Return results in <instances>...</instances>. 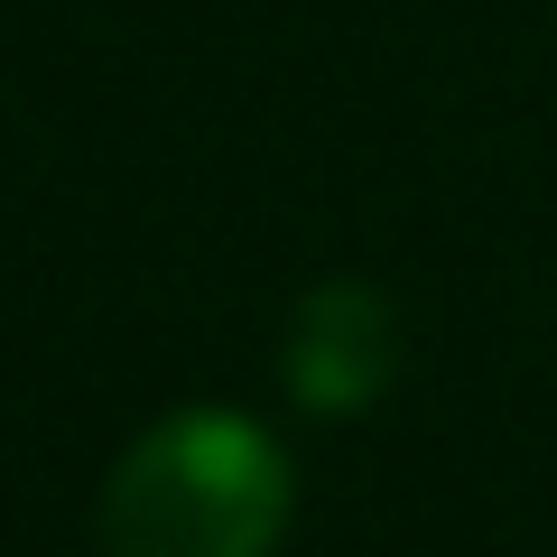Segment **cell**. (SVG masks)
Returning <instances> with one entry per match:
<instances>
[{
  "label": "cell",
  "mask_w": 557,
  "mask_h": 557,
  "mask_svg": "<svg viewBox=\"0 0 557 557\" xmlns=\"http://www.w3.org/2000/svg\"><path fill=\"white\" fill-rule=\"evenodd\" d=\"M288 456L242 409L159 418L102 483V557H270L288 530Z\"/></svg>",
  "instance_id": "cell-1"
},
{
  "label": "cell",
  "mask_w": 557,
  "mask_h": 557,
  "mask_svg": "<svg viewBox=\"0 0 557 557\" xmlns=\"http://www.w3.org/2000/svg\"><path fill=\"white\" fill-rule=\"evenodd\" d=\"M288 391H298V409L317 418H354L372 409L381 391L399 381V317L381 288H362V278H325V288H307L298 317H288Z\"/></svg>",
  "instance_id": "cell-2"
}]
</instances>
